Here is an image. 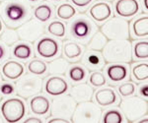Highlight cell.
Listing matches in <instances>:
<instances>
[{
    "label": "cell",
    "instance_id": "6da1fadb",
    "mask_svg": "<svg viewBox=\"0 0 148 123\" xmlns=\"http://www.w3.org/2000/svg\"><path fill=\"white\" fill-rule=\"evenodd\" d=\"M102 51L108 63H128L132 58V46L128 39H111Z\"/></svg>",
    "mask_w": 148,
    "mask_h": 123
},
{
    "label": "cell",
    "instance_id": "7a4b0ae2",
    "mask_svg": "<svg viewBox=\"0 0 148 123\" xmlns=\"http://www.w3.org/2000/svg\"><path fill=\"white\" fill-rule=\"evenodd\" d=\"M120 107L130 122L137 121L148 113L147 101L139 96H126L121 103Z\"/></svg>",
    "mask_w": 148,
    "mask_h": 123
},
{
    "label": "cell",
    "instance_id": "3957f363",
    "mask_svg": "<svg viewBox=\"0 0 148 123\" xmlns=\"http://www.w3.org/2000/svg\"><path fill=\"white\" fill-rule=\"evenodd\" d=\"M102 117V110L91 101H82L76 105L75 110L72 114L73 122H100Z\"/></svg>",
    "mask_w": 148,
    "mask_h": 123
},
{
    "label": "cell",
    "instance_id": "277c9868",
    "mask_svg": "<svg viewBox=\"0 0 148 123\" xmlns=\"http://www.w3.org/2000/svg\"><path fill=\"white\" fill-rule=\"evenodd\" d=\"M101 32L108 39H128L130 24L125 19H110L101 27Z\"/></svg>",
    "mask_w": 148,
    "mask_h": 123
},
{
    "label": "cell",
    "instance_id": "5b68a950",
    "mask_svg": "<svg viewBox=\"0 0 148 123\" xmlns=\"http://www.w3.org/2000/svg\"><path fill=\"white\" fill-rule=\"evenodd\" d=\"M17 94L23 99L33 98L36 94L42 93V80L37 75H25L16 83Z\"/></svg>",
    "mask_w": 148,
    "mask_h": 123
},
{
    "label": "cell",
    "instance_id": "8992f818",
    "mask_svg": "<svg viewBox=\"0 0 148 123\" xmlns=\"http://www.w3.org/2000/svg\"><path fill=\"white\" fill-rule=\"evenodd\" d=\"M2 116L7 122L15 123L23 119L26 114V105L20 99L12 98L6 100L1 105Z\"/></svg>",
    "mask_w": 148,
    "mask_h": 123
},
{
    "label": "cell",
    "instance_id": "52a82bcc",
    "mask_svg": "<svg viewBox=\"0 0 148 123\" xmlns=\"http://www.w3.org/2000/svg\"><path fill=\"white\" fill-rule=\"evenodd\" d=\"M0 14L7 23L15 25L25 19L28 10L20 1H6L0 6Z\"/></svg>",
    "mask_w": 148,
    "mask_h": 123
},
{
    "label": "cell",
    "instance_id": "ba28073f",
    "mask_svg": "<svg viewBox=\"0 0 148 123\" xmlns=\"http://www.w3.org/2000/svg\"><path fill=\"white\" fill-rule=\"evenodd\" d=\"M76 101L72 96H62L56 98L52 101L51 103V113L57 117H62L69 119L72 117V114L76 107Z\"/></svg>",
    "mask_w": 148,
    "mask_h": 123
},
{
    "label": "cell",
    "instance_id": "9c48e42d",
    "mask_svg": "<svg viewBox=\"0 0 148 123\" xmlns=\"http://www.w3.org/2000/svg\"><path fill=\"white\" fill-rule=\"evenodd\" d=\"M18 35L22 41L28 42H35L39 39L42 35H44L45 28L39 20H32L28 21L23 24L18 29Z\"/></svg>",
    "mask_w": 148,
    "mask_h": 123
},
{
    "label": "cell",
    "instance_id": "30bf717a",
    "mask_svg": "<svg viewBox=\"0 0 148 123\" xmlns=\"http://www.w3.org/2000/svg\"><path fill=\"white\" fill-rule=\"evenodd\" d=\"M137 0H118L114 4V11L121 18H131L139 12Z\"/></svg>",
    "mask_w": 148,
    "mask_h": 123
},
{
    "label": "cell",
    "instance_id": "8fae6325",
    "mask_svg": "<svg viewBox=\"0 0 148 123\" xmlns=\"http://www.w3.org/2000/svg\"><path fill=\"white\" fill-rule=\"evenodd\" d=\"M37 51L42 58H52L57 55L59 51V46L56 41L51 37H44L38 42Z\"/></svg>",
    "mask_w": 148,
    "mask_h": 123
},
{
    "label": "cell",
    "instance_id": "7c38bea8",
    "mask_svg": "<svg viewBox=\"0 0 148 123\" xmlns=\"http://www.w3.org/2000/svg\"><path fill=\"white\" fill-rule=\"evenodd\" d=\"M93 24L89 22L86 18L80 17L76 19L71 25V34L76 39H83L90 35L92 32Z\"/></svg>",
    "mask_w": 148,
    "mask_h": 123
},
{
    "label": "cell",
    "instance_id": "4fadbf2b",
    "mask_svg": "<svg viewBox=\"0 0 148 123\" xmlns=\"http://www.w3.org/2000/svg\"><path fill=\"white\" fill-rule=\"evenodd\" d=\"M68 90V84L64 79L53 76L47 79L46 82V92L51 96H61Z\"/></svg>",
    "mask_w": 148,
    "mask_h": 123
},
{
    "label": "cell",
    "instance_id": "5bb4252c",
    "mask_svg": "<svg viewBox=\"0 0 148 123\" xmlns=\"http://www.w3.org/2000/svg\"><path fill=\"white\" fill-rule=\"evenodd\" d=\"M89 14L96 22H105L112 16V8L107 2H97L90 8Z\"/></svg>",
    "mask_w": 148,
    "mask_h": 123
},
{
    "label": "cell",
    "instance_id": "9a60e30c",
    "mask_svg": "<svg viewBox=\"0 0 148 123\" xmlns=\"http://www.w3.org/2000/svg\"><path fill=\"white\" fill-rule=\"evenodd\" d=\"M95 100L97 103L101 106L113 105L118 101V96L116 92L111 88H104L98 90L95 94Z\"/></svg>",
    "mask_w": 148,
    "mask_h": 123
},
{
    "label": "cell",
    "instance_id": "2e32d148",
    "mask_svg": "<svg viewBox=\"0 0 148 123\" xmlns=\"http://www.w3.org/2000/svg\"><path fill=\"white\" fill-rule=\"evenodd\" d=\"M24 66L18 61L10 60L2 66L1 71L4 77L10 80H16L24 74Z\"/></svg>",
    "mask_w": 148,
    "mask_h": 123
},
{
    "label": "cell",
    "instance_id": "e0dca14e",
    "mask_svg": "<svg viewBox=\"0 0 148 123\" xmlns=\"http://www.w3.org/2000/svg\"><path fill=\"white\" fill-rule=\"evenodd\" d=\"M71 96L76 101V103L91 101L93 96V89L88 84H78L73 86L71 89Z\"/></svg>",
    "mask_w": 148,
    "mask_h": 123
},
{
    "label": "cell",
    "instance_id": "ac0fdd59",
    "mask_svg": "<svg viewBox=\"0 0 148 123\" xmlns=\"http://www.w3.org/2000/svg\"><path fill=\"white\" fill-rule=\"evenodd\" d=\"M30 107L35 114L45 115L49 110V101L44 96H36L30 101Z\"/></svg>",
    "mask_w": 148,
    "mask_h": 123
},
{
    "label": "cell",
    "instance_id": "d6986e66",
    "mask_svg": "<svg viewBox=\"0 0 148 123\" xmlns=\"http://www.w3.org/2000/svg\"><path fill=\"white\" fill-rule=\"evenodd\" d=\"M107 75L112 82H121L127 77V68L121 64L110 65L107 68Z\"/></svg>",
    "mask_w": 148,
    "mask_h": 123
},
{
    "label": "cell",
    "instance_id": "ffe728a7",
    "mask_svg": "<svg viewBox=\"0 0 148 123\" xmlns=\"http://www.w3.org/2000/svg\"><path fill=\"white\" fill-rule=\"evenodd\" d=\"M134 37H148V16H142L134 20L131 25Z\"/></svg>",
    "mask_w": 148,
    "mask_h": 123
},
{
    "label": "cell",
    "instance_id": "44dd1931",
    "mask_svg": "<svg viewBox=\"0 0 148 123\" xmlns=\"http://www.w3.org/2000/svg\"><path fill=\"white\" fill-rule=\"evenodd\" d=\"M83 52V49L81 46L74 41H67L63 46V53L66 58L70 60H75L79 58Z\"/></svg>",
    "mask_w": 148,
    "mask_h": 123
},
{
    "label": "cell",
    "instance_id": "7402d4cb",
    "mask_svg": "<svg viewBox=\"0 0 148 123\" xmlns=\"http://www.w3.org/2000/svg\"><path fill=\"white\" fill-rule=\"evenodd\" d=\"M85 64L89 69H101L104 65V58L98 53V51L91 50V52L87 53L85 56Z\"/></svg>",
    "mask_w": 148,
    "mask_h": 123
},
{
    "label": "cell",
    "instance_id": "603a6c76",
    "mask_svg": "<svg viewBox=\"0 0 148 123\" xmlns=\"http://www.w3.org/2000/svg\"><path fill=\"white\" fill-rule=\"evenodd\" d=\"M107 42H108V39L106 35L102 32H97L90 39L88 48L93 51H101L107 44Z\"/></svg>",
    "mask_w": 148,
    "mask_h": 123
},
{
    "label": "cell",
    "instance_id": "cb8c5ba5",
    "mask_svg": "<svg viewBox=\"0 0 148 123\" xmlns=\"http://www.w3.org/2000/svg\"><path fill=\"white\" fill-rule=\"evenodd\" d=\"M68 68V62L64 58H56L49 62V70L53 75H65Z\"/></svg>",
    "mask_w": 148,
    "mask_h": 123
},
{
    "label": "cell",
    "instance_id": "d4e9b609",
    "mask_svg": "<svg viewBox=\"0 0 148 123\" xmlns=\"http://www.w3.org/2000/svg\"><path fill=\"white\" fill-rule=\"evenodd\" d=\"M132 77L137 82H144L148 80V63H138L132 67Z\"/></svg>",
    "mask_w": 148,
    "mask_h": 123
},
{
    "label": "cell",
    "instance_id": "484cf974",
    "mask_svg": "<svg viewBox=\"0 0 148 123\" xmlns=\"http://www.w3.org/2000/svg\"><path fill=\"white\" fill-rule=\"evenodd\" d=\"M132 52L135 59H138V60L148 59V41L135 42Z\"/></svg>",
    "mask_w": 148,
    "mask_h": 123
},
{
    "label": "cell",
    "instance_id": "4316f807",
    "mask_svg": "<svg viewBox=\"0 0 148 123\" xmlns=\"http://www.w3.org/2000/svg\"><path fill=\"white\" fill-rule=\"evenodd\" d=\"M75 14H76V9L69 3L60 4V5L57 7L56 16L59 19H62V20H69V19L74 17Z\"/></svg>",
    "mask_w": 148,
    "mask_h": 123
},
{
    "label": "cell",
    "instance_id": "83f0119b",
    "mask_svg": "<svg viewBox=\"0 0 148 123\" xmlns=\"http://www.w3.org/2000/svg\"><path fill=\"white\" fill-rule=\"evenodd\" d=\"M51 8L47 4H42V5L38 6L34 11L35 18L39 20L40 22H47L51 17Z\"/></svg>",
    "mask_w": 148,
    "mask_h": 123
},
{
    "label": "cell",
    "instance_id": "f1b7e54d",
    "mask_svg": "<svg viewBox=\"0 0 148 123\" xmlns=\"http://www.w3.org/2000/svg\"><path fill=\"white\" fill-rule=\"evenodd\" d=\"M18 32L14 29H6L1 35V41L8 46H12L19 41Z\"/></svg>",
    "mask_w": 148,
    "mask_h": 123
},
{
    "label": "cell",
    "instance_id": "f546056e",
    "mask_svg": "<svg viewBox=\"0 0 148 123\" xmlns=\"http://www.w3.org/2000/svg\"><path fill=\"white\" fill-rule=\"evenodd\" d=\"M28 69L32 74L35 75H42L45 74L47 70V66L44 61L40 59H34L28 65Z\"/></svg>",
    "mask_w": 148,
    "mask_h": 123
},
{
    "label": "cell",
    "instance_id": "4dcf8cb0",
    "mask_svg": "<svg viewBox=\"0 0 148 123\" xmlns=\"http://www.w3.org/2000/svg\"><path fill=\"white\" fill-rule=\"evenodd\" d=\"M47 31L52 35H56L57 37H62L65 35V25L60 21H53L47 26Z\"/></svg>",
    "mask_w": 148,
    "mask_h": 123
},
{
    "label": "cell",
    "instance_id": "1f68e13d",
    "mask_svg": "<svg viewBox=\"0 0 148 123\" xmlns=\"http://www.w3.org/2000/svg\"><path fill=\"white\" fill-rule=\"evenodd\" d=\"M15 57L19 59H28L32 56V49L26 43H19L15 46L13 50Z\"/></svg>",
    "mask_w": 148,
    "mask_h": 123
},
{
    "label": "cell",
    "instance_id": "d6a6232c",
    "mask_svg": "<svg viewBox=\"0 0 148 123\" xmlns=\"http://www.w3.org/2000/svg\"><path fill=\"white\" fill-rule=\"evenodd\" d=\"M104 123H121L123 122V114L116 109L108 110L103 117Z\"/></svg>",
    "mask_w": 148,
    "mask_h": 123
},
{
    "label": "cell",
    "instance_id": "836d02e7",
    "mask_svg": "<svg viewBox=\"0 0 148 123\" xmlns=\"http://www.w3.org/2000/svg\"><path fill=\"white\" fill-rule=\"evenodd\" d=\"M86 77V71L83 67L79 65L73 66L69 70V78L73 82H81L85 79Z\"/></svg>",
    "mask_w": 148,
    "mask_h": 123
},
{
    "label": "cell",
    "instance_id": "e575fe53",
    "mask_svg": "<svg viewBox=\"0 0 148 123\" xmlns=\"http://www.w3.org/2000/svg\"><path fill=\"white\" fill-rule=\"evenodd\" d=\"M119 93L121 96L126 98V96H131L133 94L135 93V86L133 83L131 82H126L121 84L119 87Z\"/></svg>",
    "mask_w": 148,
    "mask_h": 123
},
{
    "label": "cell",
    "instance_id": "d590c367",
    "mask_svg": "<svg viewBox=\"0 0 148 123\" xmlns=\"http://www.w3.org/2000/svg\"><path fill=\"white\" fill-rule=\"evenodd\" d=\"M89 82L94 87H102L106 85V78L101 72H93L90 75Z\"/></svg>",
    "mask_w": 148,
    "mask_h": 123
},
{
    "label": "cell",
    "instance_id": "8d00e7d4",
    "mask_svg": "<svg viewBox=\"0 0 148 123\" xmlns=\"http://www.w3.org/2000/svg\"><path fill=\"white\" fill-rule=\"evenodd\" d=\"M0 91L3 94H11L14 92V87L10 84H3L0 87Z\"/></svg>",
    "mask_w": 148,
    "mask_h": 123
},
{
    "label": "cell",
    "instance_id": "74e56055",
    "mask_svg": "<svg viewBox=\"0 0 148 123\" xmlns=\"http://www.w3.org/2000/svg\"><path fill=\"white\" fill-rule=\"evenodd\" d=\"M93 0H71V2L75 6L80 7V8H84V7L88 6Z\"/></svg>",
    "mask_w": 148,
    "mask_h": 123
},
{
    "label": "cell",
    "instance_id": "f35d334b",
    "mask_svg": "<svg viewBox=\"0 0 148 123\" xmlns=\"http://www.w3.org/2000/svg\"><path fill=\"white\" fill-rule=\"evenodd\" d=\"M139 94L143 98H148V84L142 85L139 88Z\"/></svg>",
    "mask_w": 148,
    "mask_h": 123
},
{
    "label": "cell",
    "instance_id": "ab89813d",
    "mask_svg": "<svg viewBox=\"0 0 148 123\" xmlns=\"http://www.w3.org/2000/svg\"><path fill=\"white\" fill-rule=\"evenodd\" d=\"M70 122L68 119L66 118H62V117H56V118H51L49 121V123H67Z\"/></svg>",
    "mask_w": 148,
    "mask_h": 123
},
{
    "label": "cell",
    "instance_id": "60d3db41",
    "mask_svg": "<svg viewBox=\"0 0 148 123\" xmlns=\"http://www.w3.org/2000/svg\"><path fill=\"white\" fill-rule=\"evenodd\" d=\"M26 123H42V119H40V118H37V117H30L28 118V119L25 120Z\"/></svg>",
    "mask_w": 148,
    "mask_h": 123
},
{
    "label": "cell",
    "instance_id": "b9f144b4",
    "mask_svg": "<svg viewBox=\"0 0 148 123\" xmlns=\"http://www.w3.org/2000/svg\"><path fill=\"white\" fill-rule=\"evenodd\" d=\"M4 54H5V50H4V47L2 46H0V60L3 58Z\"/></svg>",
    "mask_w": 148,
    "mask_h": 123
},
{
    "label": "cell",
    "instance_id": "7bdbcfd3",
    "mask_svg": "<svg viewBox=\"0 0 148 123\" xmlns=\"http://www.w3.org/2000/svg\"><path fill=\"white\" fill-rule=\"evenodd\" d=\"M142 4L145 10L148 11V0H142Z\"/></svg>",
    "mask_w": 148,
    "mask_h": 123
},
{
    "label": "cell",
    "instance_id": "ee69618b",
    "mask_svg": "<svg viewBox=\"0 0 148 123\" xmlns=\"http://www.w3.org/2000/svg\"><path fill=\"white\" fill-rule=\"evenodd\" d=\"M139 123H148V117L146 118H141V119H139Z\"/></svg>",
    "mask_w": 148,
    "mask_h": 123
},
{
    "label": "cell",
    "instance_id": "f6af8a7d",
    "mask_svg": "<svg viewBox=\"0 0 148 123\" xmlns=\"http://www.w3.org/2000/svg\"><path fill=\"white\" fill-rule=\"evenodd\" d=\"M49 1L53 2V3H57V2H60V1H61V0H49Z\"/></svg>",
    "mask_w": 148,
    "mask_h": 123
},
{
    "label": "cell",
    "instance_id": "bcb514c9",
    "mask_svg": "<svg viewBox=\"0 0 148 123\" xmlns=\"http://www.w3.org/2000/svg\"><path fill=\"white\" fill-rule=\"evenodd\" d=\"M2 32V21H1V19H0V33Z\"/></svg>",
    "mask_w": 148,
    "mask_h": 123
},
{
    "label": "cell",
    "instance_id": "7dc6e473",
    "mask_svg": "<svg viewBox=\"0 0 148 123\" xmlns=\"http://www.w3.org/2000/svg\"><path fill=\"white\" fill-rule=\"evenodd\" d=\"M29 1H32V2H35V1H38V0H29Z\"/></svg>",
    "mask_w": 148,
    "mask_h": 123
},
{
    "label": "cell",
    "instance_id": "c3c4849f",
    "mask_svg": "<svg viewBox=\"0 0 148 123\" xmlns=\"http://www.w3.org/2000/svg\"><path fill=\"white\" fill-rule=\"evenodd\" d=\"M2 121V118H1V116H0V122H1Z\"/></svg>",
    "mask_w": 148,
    "mask_h": 123
}]
</instances>
